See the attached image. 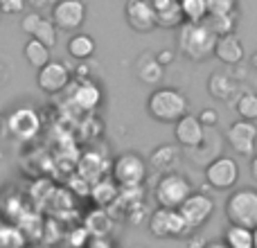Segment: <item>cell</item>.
<instances>
[{
  "label": "cell",
  "mask_w": 257,
  "mask_h": 248,
  "mask_svg": "<svg viewBox=\"0 0 257 248\" xmlns=\"http://www.w3.org/2000/svg\"><path fill=\"white\" fill-rule=\"evenodd\" d=\"M219 36L205 25L203 21L192 23L185 21L178 27L176 36V48L187 61H205V59L214 57V45H217Z\"/></svg>",
  "instance_id": "cell-1"
},
{
  "label": "cell",
  "mask_w": 257,
  "mask_h": 248,
  "mask_svg": "<svg viewBox=\"0 0 257 248\" xmlns=\"http://www.w3.org/2000/svg\"><path fill=\"white\" fill-rule=\"evenodd\" d=\"M147 113L160 124H174L190 113V99L174 86H158L147 97Z\"/></svg>",
  "instance_id": "cell-2"
},
{
  "label": "cell",
  "mask_w": 257,
  "mask_h": 248,
  "mask_svg": "<svg viewBox=\"0 0 257 248\" xmlns=\"http://www.w3.org/2000/svg\"><path fill=\"white\" fill-rule=\"evenodd\" d=\"M194 192L192 181L181 174L178 169L174 172H165L160 174L158 183L154 187V199L158 203V208H169V210H178V205Z\"/></svg>",
  "instance_id": "cell-3"
},
{
  "label": "cell",
  "mask_w": 257,
  "mask_h": 248,
  "mask_svg": "<svg viewBox=\"0 0 257 248\" xmlns=\"http://www.w3.org/2000/svg\"><path fill=\"white\" fill-rule=\"evenodd\" d=\"M228 223H237L244 228H257V187H239L230 192L223 205Z\"/></svg>",
  "instance_id": "cell-4"
},
{
  "label": "cell",
  "mask_w": 257,
  "mask_h": 248,
  "mask_svg": "<svg viewBox=\"0 0 257 248\" xmlns=\"http://www.w3.org/2000/svg\"><path fill=\"white\" fill-rule=\"evenodd\" d=\"M149 232L156 239H187L192 230L183 221L178 210L156 208L149 217Z\"/></svg>",
  "instance_id": "cell-5"
},
{
  "label": "cell",
  "mask_w": 257,
  "mask_h": 248,
  "mask_svg": "<svg viewBox=\"0 0 257 248\" xmlns=\"http://www.w3.org/2000/svg\"><path fill=\"white\" fill-rule=\"evenodd\" d=\"M111 172L120 187H140L147 178V160L138 151H124L113 160Z\"/></svg>",
  "instance_id": "cell-6"
},
{
  "label": "cell",
  "mask_w": 257,
  "mask_h": 248,
  "mask_svg": "<svg viewBox=\"0 0 257 248\" xmlns=\"http://www.w3.org/2000/svg\"><path fill=\"white\" fill-rule=\"evenodd\" d=\"M205 183H208L212 190H232L239 181V165L232 156H226V154H219L214 156L212 160L205 163Z\"/></svg>",
  "instance_id": "cell-7"
},
{
  "label": "cell",
  "mask_w": 257,
  "mask_h": 248,
  "mask_svg": "<svg viewBox=\"0 0 257 248\" xmlns=\"http://www.w3.org/2000/svg\"><path fill=\"white\" fill-rule=\"evenodd\" d=\"M178 212H181L183 221L187 223L192 232H196L201 226L212 219L214 214V201L210 199L205 192H192L181 205H178Z\"/></svg>",
  "instance_id": "cell-8"
},
{
  "label": "cell",
  "mask_w": 257,
  "mask_h": 248,
  "mask_svg": "<svg viewBox=\"0 0 257 248\" xmlns=\"http://www.w3.org/2000/svg\"><path fill=\"white\" fill-rule=\"evenodd\" d=\"M41 115L36 108L32 106H18L7 115V133L16 140L30 142L41 133Z\"/></svg>",
  "instance_id": "cell-9"
},
{
  "label": "cell",
  "mask_w": 257,
  "mask_h": 248,
  "mask_svg": "<svg viewBox=\"0 0 257 248\" xmlns=\"http://www.w3.org/2000/svg\"><path fill=\"white\" fill-rule=\"evenodd\" d=\"M50 21L59 32H77L86 23L84 0H57L50 7Z\"/></svg>",
  "instance_id": "cell-10"
},
{
  "label": "cell",
  "mask_w": 257,
  "mask_h": 248,
  "mask_svg": "<svg viewBox=\"0 0 257 248\" xmlns=\"http://www.w3.org/2000/svg\"><path fill=\"white\" fill-rule=\"evenodd\" d=\"M226 142L237 156L250 158L257 145V124L250 120H235L226 129Z\"/></svg>",
  "instance_id": "cell-11"
},
{
  "label": "cell",
  "mask_w": 257,
  "mask_h": 248,
  "mask_svg": "<svg viewBox=\"0 0 257 248\" xmlns=\"http://www.w3.org/2000/svg\"><path fill=\"white\" fill-rule=\"evenodd\" d=\"M36 86L43 90L45 95H57L70 86V68L63 61H54L50 59L43 68L36 70Z\"/></svg>",
  "instance_id": "cell-12"
},
{
  "label": "cell",
  "mask_w": 257,
  "mask_h": 248,
  "mask_svg": "<svg viewBox=\"0 0 257 248\" xmlns=\"http://www.w3.org/2000/svg\"><path fill=\"white\" fill-rule=\"evenodd\" d=\"M174 140L183 149H196L205 140V127L199 122V117L185 113L181 120L174 122Z\"/></svg>",
  "instance_id": "cell-13"
},
{
  "label": "cell",
  "mask_w": 257,
  "mask_h": 248,
  "mask_svg": "<svg viewBox=\"0 0 257 248\" xmlns=\"http://www.w3.org/2000/svg\"><path fill=\"white\" fill-rule=\"evenodd\" d=\"M124 21L138 34L156 30V9L147 0H126L124 5Z\"/></svg>",
  "instance_id": "cell-14"
},
{
  "label": "cell",
  "mask_w": 257,
  "mask_h": 248,
  "mask_svg": "<svg viewBox=\"0 0 257 248\" xmlns=\"http://www.w3.org/2000/svg\"><path fill=\"white\" fill-rule=\"evenodd\" d=\"M133 75L145 86H158L165 77V68L158 63L154 52H142L133 63Z\"/></svg>",
  "instance_id": "cell-15"
},
{
  "label": "cell",
  "mask_w": 257,
  "mask_h": 248,
  "mask_svg": "<svg viewBox=\"0 0 257 248\" xmlns=\"http://www.w3.org/2000/svg\"><path fill=\"white\" fill-rule=\"evenodd\" d=\"M214 57H217L223 66H239L246 57L244 43H241L235 34L219 36L217 45H214Z\"/></svg>",
  "instance_id": "cell-16"
},
{
  "label": "cell",
  "mask_w": 257,
  "mask_h": 248,
  "mask_svg": "<svg viewBox=\"0 0 257 248\" xmlns=\"http://www.w3.org/2000/svg\"><path fill=\"white\" fill-rule=\"evenodd\" d=\"M181 163V147L174 145V142H165V145H158L149 156V165L151 169L165 174V172H174Z\"/></svg>",
  "instance_id": "cell-17"
},
{
  "label": "cell",
  "mask_w": 257,
  "mask_h": 248,
  "mask_svg": "<svg viewBox=\"0 0 257 248\" xmlns=\"http://www.w3.org/2000/svg\"><path fill=\"white\" fill-rule=\"evenodd\" d=\"M235 93H237L235 77L223 72V70L210 72V77H208V95L210 97L217 99V102H228V99H232Z\"/></svg>",
  "instance_id": "cell-18"
},
{
  "label": "cell",
  "mask_w": 257,
  "mask_h": 248,
  "mask_svg": "<svg viewBox=\"0 0 257 248\" xmlns=\"http://www.w3.org/2000/svg\"><path fill=\"white\" fill-rule=\"evenodd\" d=\"M72 102L79 108H84V111H93L102 102V88L90 79H79L75 90H72Z\"/></svg>",
  "instance_id": "cell-19"
},
{
  "label": "cell",
  "mask_w": 257,
  "mask_h": 248,
  "mask_svg": "<svg viewBox=\"0 0 257 248\" xmlns=\"http://www.w3.org/2000/svg\"><path fill=\"white\" fill-rule=\"evenodd\" d=\"M97 45H95V39L90 34H84V32H75V34L68 39V54L77 61H88L95 54Z\"/></svg>",
  "instance_id": "cell-20"
},
{
  "label": "cell",
  "mask_w": 257,
  "mask_h": 248,
  "mask_svg": "<svg viewBox=\"0 0 257 248\" xmlns=\"http://www.w3.org/2000/svg\"><path fill=\"white\" fill-rule=\"evenodd\" d=\"M183 23H185V14H183L178 0H172L169 5L156 9V27H163V30H178Z\"/></svg>",
  "instance_id": "cell-21"
},
{
  "label": "cell",
  "mask_w": 257,
  "mask_h": 248,
  "mask_svg": "<svg viewBox=\"0 0 257 248\" xmlns=\"http://www.w3.org/2000/svg\"><path fill=\"white\" fill-rule=\"evenodd\" d=\"M237 18H239V12H232V14H208V16L203 18V23L217 36H228V34H235Z\"/></svg>",
  "instance_id": "cell-22"
},
{
  "label": "cell",
  "mask_w": 257,
  "mask_h": 248,
  "mask_svg": "<svg viewBox=\"0 0 257 248\" xmlns=\"http://www.w3.org/2000/svg\"><path fill=\"white\" fill-rule=\"evenodd\" d=\"M221 241L228 248H253V230L244 226H237V223H228Z\"/></svg>",
  "instance_id": "cell-23"
},
{
  "label": "cell",
  "mask_w": 257,
  "mask_h": 248,
  "mask_svg": "<svg viewBox=\"0 0 257 248\" xmlns=\"http://www.w3.org/2000/svg\"><path fill=\"white\" fill-rule=\"evenodd\" d=\"M23 54H25L27 63H30L34 70H39V68H43L45 63L50 61V48L45 43H41L39 39H32L25 43V48H23Z\"/></svg>",
  "instance_id": "cell-24"
},
{
  "label": "cell",
  "mask_w": 257,
  "mask_h": 248,
  "mask_svg": "<svg viewBox=\"0 0 257 248\" xmlns=\"http://www.w3.org/2000/svg\"><path fill=\"white\" fill-rule=\"evenodd\" d=\"M235 111L241 120L255 122L257 120V93H253V90L241 93L239 97L235 99Z\"/></svg>",
  "instance_id": "cell-25"
},
{
  "label": "cell",
  "mask_w": 257,
  "mask_h": 248,
  "mask_svg": "<svg viewBox=\"0 0 257 248\" xmlns=\"http://www.w3.org/2000/svg\"><path fill=\"white\" fill-rule=\"evenodd\" d=\"M183 14H185V21L199 23L203 21L210 14V0H178Z\"/></svg>",
  "instance_id": "cell-26"
},
{
  "label": "cell",
  "mask_w": 257,
  "mask_h": 248,
  "mask_svg": "<svg viewBox=\"0 0 257 248\" xmlns=\"http://www.w3.org/2000/svg\"><path fill=\"white\" fill-rule=\"evenodd\" d=\"M57 36H59V30H57V25H54L50 18H41V23L36 25V30H34V34H32V39H39L41 43H45L50 50L57 45Z\"/></svg>",
  "instance_id": "cell-27"
},
{
  "label": "cell",
  "mask_w": 257,
  "mask_h": 248,
  "mask_svg": "<svg viewBox=\"0 0 257 248\" xmlns=\"http://www.w3.org/2000/svg\"><path fill=\"white\" fill-rule=\"evenodd\" d=\"M90 194H93L95 203L99 205H108L111 201L117 199V185L111 181H99L97 185H93V190H90Z\"/></svg>",
  "instance_id": "cell-28"
},
{
  "label": "cell",
  "mask_w": 257,
  "mask_h": 248,
  "mask_svg": "<svg viewBox=\"0 0 257 248\" xmlns=\"http://www.w3.org/2000/svg\"><path fill=\"white\" fill-rule=\"evenodd\" d=\"M41 18H43V14H41V12H36V9H32V12L23 14L21 30L25 32L27 36H32V34H34V30H36V25H39V23H41Z\"/></svg>",
  "instance_id": "cell-29"
},
{
  "label": "cell",
  "mask_w": 257,
  "mask_h": 248,
  "mask_svg": "<svg viewBox=\"0 0 257 248\" xmlns=\"http://www.w3.org/2000/svg\"><path fill=\"white\" fill-rule=\"evenodd\" d=\"M239 7V0H210V14H232Z\"/></svg>",
  "instance_id": "cell-30"
},
{
  "label": "cell",
  "mask_w": 257,
  "mask_h": 248,
  "mask_svg": "<svg viewBox=\"0 0 257 248\" xmlns=\"http://www.w3.org/2000/svg\"><path fill=\"white\" fill-rule=\"evenodd\" d=\"M27 7L25 0H0V14H23V9Z\"/></svg>",
  "instance_id": "cell-31"
},
{
  "label": "cell",
  "mask_w": 257,
  "mask_h": 248,
  "mask_svg": "<svg viewBox=\"0 0 257 248\" xmlns=\"http://www.w3.org/2000/svg\"><path fill=\"white\" fill-rule=\"evenodd\" d=\"M196 117H199V122L203 124L205 129H214L219 124V113L214 111V108H203V111H201Z\"/></svg>",
  "instance_id": "cell-32"
},
{
  "label": "cell",
  "mask_w": 257,
  "mask_h": 248,
  "mask_svg": "<svg viewBox=\"0 0 257 248\" xmlns=\"http://www.w3.org/2000/svg\"><path fill=\"white\" fill-rule=\"evenodd\" d=\"M156 59H158V63L163 68H167V66H172L174 63V59H176V52H174V50H160V52H156Z\"/></svg>",
  "instance_id": "cell-33"
},
{
  "label": "cell",
  "mask_w": 257,
  "mask_h": 248,
  "mask_svg": "<svg viewBox=\"0 0 257 248\" xmlns=\"http://www.w3.org/2000/svg\"><path fill=\"white\" fill-rule=\"evenodd\" d=\"M27 3V7H32V9H36V12H41V9H50L57 0H25Z\"/></svg>",
  "instance_id": "cell-34"
},
{
  "label": "cell",
  "mask_w": 257,
  "mask_h": 248,
  "mask_svg": "<svg viewBox=\"0 0 257 248\" xmlns=\"http://www.w3.org/2000/svg\"><path fill=\"white\" fill-rule=\"evenodd\" d=\"M187 246H190V248H203L205 239H199V235H194V232H192V235L187 237Z\"/></svg>",
  "instance_id": "cell-35"
},
{
  "label": "cell",
  "mask_w": 257,
  "mask_h": 248,
  "mask_svg": "<svg viewBox=\"0 0 257 248\" xmlns=\"http://www.w3.org/2000/svg\"><path fill=\"white\" fill-rule=\"evenodd\" d=\"M250 176H253V181L257 183V151L250 156Z\"/></svg>",
  "instance_id": "cell-36"
},
{
  "label": "cell",
  "mask_w": 257,
  "mask_h": 248,
  "mask_svg": "<svg viewBox=\"0 0 257 248\" xmlns=\"http://www.w3.org/2000/svg\"><path fill=\"white\" fill-rule=\"evenodd\" d=\"M5 136H7V115L0 113V140H3Z\"/></svg>",
  "instance_id": "cell-37"
},
{
  "label": "cell",
  "mask_w": 257,
  "mask_h": 248,
  "mask_svg": "<svg viewBox=\"0 0 257 248\" xmlns=\"http://www.w3.org/2000/svg\"><path fill=\"white\" fill-rule=\"evenodd\" d=\"M147 3H149L154 9H160V7H165V5H169L172 0H147Z\"/></svg>",
  "instance_id": "cell-38"
},
{
  "label": "cell",
  "mask_w": 257,
  "mask_h": 248,
  "mask_svg": "<svg viewBox=\"0 0 257 248\" xmlns=\"http://www.w3.org/2000/svg\"><path fill=\"white\" fill-rule=\"evenodd\" d=\"M203 248H228L223 241H205V246Z\"/></svg>",
  "instance_id": "cell-39"
},
{
  "label": "cell",
  "mask_w": 257,
  "mask_h": 248,
  "mask_svg": "<svg viewBox=\"0 0 257 248\" xmlns=\"http://www.w3.org/2000/svg\"><path fill=\"white\" fill-rule=\"evenodd\" d=\"M250 68L257 72V52H253V57H250Z\"/></svg>",
  "instance_id": "cell-40"
},
{
  "label": "cell",
  "mask_w": 257,
  "mask_h": 248,
  "mask_svg": "<svg viewBox=\"0 0 257 248\" xmlns=\"http://www.w3.org/2000/svg\"><path fill=\"white\" fill-rule=\"evenodd\" d=\"M253 248H257V228H253Z\"/></svg>",
  "instance_id": "cell-41"
},
{
  "label": "cell",
  "mask_w": 257,
  "mask_h": 248,
  "mask_svg": "<svg viewBox=\"0 0 257 248\" xmlns=\"http://www.w3.org/2000/svg\"><path fill=\"white\" fill-rule=\"evenodd\" d=\"M3 81H5V68L0 66V84H3Z\"/></svg>",
  "instance_id": "cell-42"
}]
</instances>
